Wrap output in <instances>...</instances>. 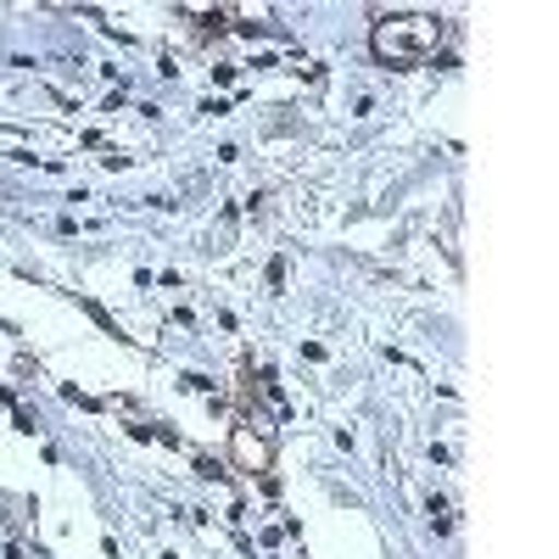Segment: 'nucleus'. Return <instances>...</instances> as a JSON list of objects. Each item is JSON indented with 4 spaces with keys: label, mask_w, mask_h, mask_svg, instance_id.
<instances>
[{
    "label": "nucleus",
    "mask_w": 559,
    "mask_h": 559,
    "mask_svg": "<svg viewBox=\"0 0 559 559\" xmlns=\"http://www.w3.org/2000/svg\"><path fill=\"white\" fill-rule=\"evenodd\" d=\"M437 45H442V17H431V12L381 17L376 34H369V51L386 68H419L426 57H437Z\"/></svg>",
    "instance_id": "nucleus-1"
},
{
    "label": "nucleus",
    "mask_w": 559,
    "mask_h": 559,
    "mask_svg": "<svg viewBox=\"0 0 559 559\" xmlns=\"http://www.w3.org/2000/svg\"><path fill=\"white\" fill-rule=\"evenodd\" d=\"M197 471H202L207 481H229V471H224V464H218V459H197Z\"/></svg>",
    "instance_id": "nucleus-2"
}]
</instances>
